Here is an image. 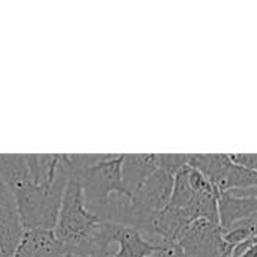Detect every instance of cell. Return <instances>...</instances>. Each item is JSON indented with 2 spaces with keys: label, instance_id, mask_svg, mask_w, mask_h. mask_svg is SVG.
Instances as JSON below:
<instances>
[{
  "label": "cell",
  "instance_id": "obj_1",
  "mask_svg": "<svg viewBox=\"0 0 257 257\" xmlns=\"http://www.w3.org/2000/svg\"><path fill=\"white\" fill-rule=\"evenodd\" d=\"M120 224L104 221L84 203L78 181L68 178L54 226V235L63 254L77 257H107Z\"/></svg>",
  "mask_w": 257,
  "mask_h": 257
},
{
  "label": "cell",
  "instance_id": "obj_2",
  "mask_svg": "<svg viewBox=\"0 0 257 257\" xmlns=\"http://www.w3.org/2000/svg\"><path fill=\"white\" fill-rule=\"evenodd\" d=\"M123 155L125 154H101L95 163L86 166L74 164L69 160V154L65 157L68 176L78 181L86 208L96 217L114 196L133 200V196L122 182Z\"/></svg>",
  "mask_w": 257,
  "mask_h": 257
},
{
  "label": "cell",
  "instance_id": "obj_3",
  "mask_svg": "<svg viewBox=\"0 0 257 257\" xmlns=\"http://www.w3.org/2000/svg\"><path fill=\"white\" fill-rule=\"evenodd\" d=\"M65 155L66 154H63L57 178L51 185H35L30 182L14 196L21 230H54L63 190L69 178L65 169Z\"/></svg>",
  "mask_w": 257,
  "mask_h": 257
},
{
  "label": "cell",
  "instance_id": "obj_4",
  "mask_svg": "<svg viewBox=\"0 0 257 257\" xmlns=\"http://www.w3.org/2000/svg\"><path fill=\"white\" fill-rule=\"evenodd\" d=\"M178 244L184 257H230L232 253L221 238V227L205 218L190 223Z\"/></svg>",
  "mask_w": 257,
  "mask_h": 257
},
{
  "label": "cell",
  "instance_id": "obj_5",
  "mask_svg": "<svg viewBox=\"0 0 257 257\" xmlns=\"http://www.w3.org/2000/svg\"><path fill=\"white\" fill-rule=\"evenodd\" d=\"M217 211L221 230H227L233 224L257 215V197H239L230 191H223L218 194Z\"/></svg>",
  "mask_w": 257,
  "mask_h": 257
},
{
  "label": "cell",
  "instance_id": "obj_6",
  "mask_svg": "<svg viewBox=\"0 0 257 257\" xmlns=\"http://www.w3.org/2000/svg\"><path fill=\"white\" fill-rule=\"evenodd\" d=\"M158 170L157 154H125L122 163V182L134 196L143 182Z\"/></svg>",
  "mask_w": 257,
  "mask_h": 257
},
{
  "label": "cell",
  "instance_id": "obj_7",
  "mask_svg": "<svg viewBox=\"0 0 257 257\" xmlns=\"http://www.w3.org/2000/svg\"><path fill=\"white\" fill-rule=\"evenodd\" d=\"M188 166L200 172L218 193L223 191L224 182L233 167L227 154H190Z\"/></svg>",
  "mask_w": 257,
  "mask_h": 257
},
{
  "label": "cell",
  "instance_id": "obj_8",
  "mask_svg": "<svg viewBox=\"0 0 257 257\" xmlns=\"http://www.w3.org/2000/svg\"><path fill=\"white\" fill-rule=\"evenodd\" d=\"M0 179L12 194L20 193L32 182L26 155L23 154H0Z\"/></svg>",
  "mask_w": 257,
  "mask_h": 257
},
{
  "label": "cell",
  "instance_id": "obj_9",
  "mask_svg": "<svg viewBox=\"0 0 257 257\" xmlns=\"http://www.w3.org/2000/svg\"><path fill=\"white\" fill-rule=\"evenodd\" d=\"M114 244L119 245L114 257H149L157 247V242L146 239L139 230L119 226Z\"/></svg>",
  "mask_w": 257,
  "mask_h": 257
},
{
  "label": "cell",
  "instance_id": "obj_10",
  "mask_svg": "<svg viewBox=\"0 0 257 257\" xmlns=\"http://www.w3.org/2000/svg\"><path fill=\"white\" fill-rule=\"evenodd\" d=\"M187 173H188V167L182 169L179 173L175 175V179H173V191H172V197H170V202H169L167 208H172V209H184L193 200L194 191L191 190V187L188 184Z\"/></svg>",
  "mask_w": 257,
  "mask_h": 257
},
{
  "label": "cell",
  "instance_id": "obj_11",
  "mask_svg": "<svg viewBox=\"0 0 257 257\" xmlns=\"http://www.w3.org/2000/svg\"><path fill=\"white\" fill-rule=\"evenodd\" d=\"M256 218L257 215H253L250 218H245L236 224H233L232 227H229L227 230H221V238L223 241L233 248L235 245L248 241L251 238H256Z\"/></svg>",
  "mask_w": 257,
  "mask_h": 257
},
{
  "label": "cell",
  "instance_id": "obj_12",
  "mask_svg": "<svg viewBox=\"0 0 257 257\" xmlns=\"http://www.w3.org/2000/svg\"><path fill=\"white\" fill-rule=\"evenodd\" d=\"M21 235L23 230L20 226H11L0 221V257H14Z\"/></svg>",
  "mask_w": 257,
  "mask_h": 257
},
{
  "label": "cell",
  "instance_id": "obj_13",
  "mask_svg": "<svg viewBox=\"0 0 257 257\" xmlns=\"http://www.w3.org/2000/svg\"><path fill=\"white\" fill-rule=\"evenodd\" d=\"M0 221H3L6 224H11V226H20V220H18L14 197H12V194L9 193V190L6 188V185L3 184L2 179H0Z\"/></svg>",
  "mask_w": 257,
  "mask_h": 257
},
{
  "label": "cell",
  "instance_id": "obj_14",
  "mask_svg": "<svg viewBox=\"0 0 257 257\" xmlns=\"http://www.w3.org/2000/svg\"><path fill=\"white\" fill-rule=\"evenodd\" d=\"M158 169L175 176L182 169L188 167L190 154H157Z\"/></svg>",
  "mask_w": 257,
  "mask_h": 257
},
{
  "label": "cell",
  "instance_id": "obj_15",
  "mask_svg": "<svg viewBox=\"0 0 257 257\" xmlns=\"http://www.w3.org/2000/svg\"><path fill=\"white\" fill-rule=\"evenodd\" d=\"M187 176H188V184L196 194H202V196H218L220 194L217 191V188L200 172H197L196 169H191L190 166H188Z\"/></svg>",
  "mask_w": 257,
  "mask_h": 257
},
{
  "label": "cell",
  "instance_id": "obj_16",
  "mask_svg": "<svg viewBox=\"0 0 257 257\" xmlns=\"http://www.w3.org/2000/svg\"><path fill=\"white\" fill-rule=\"evenodd\" d=\"M182 250L178 242L170 241H158L155 250L149 257H182Z\"/></svg>",
  "mask_w": 257,
  "mask_h": 257
},
{
  "label": "cell",
  "instance_id": "obj_17",
  "mask_svg": "<svg viewBox=\"0 0 257 257\" xmlns=\"http://www.w3.org/2000/svg\"><path fill=\"white\" fill-rule=\"evenodd\" d=\"M227 157H229L230 163L238 167H242V169L251 170V172L257 170L256 154H227Z\"/></svg>",
  "mask_w": 257,
  "mask_h": 257
},
{
  "label": "cell",
  "instance_id": "obj_18",
  "mask_svg": "<svg viewBox=\"0 0 257 257\" xmlns=\"http://www.w3.org/2000/svg\"><path fill=\"white\" fill-rule=\"evenodd\" d=\"M241 257H256V245L250 247V248H248Z\"/></svg>",
  "mask_w": 257,
  "mask_h": 257
},
{
  "label": "cell",
  "instance_id": "obj_19",
  "mask_svg": "<svg viewBox=\"0 0 257 257\" xmlns=\"http://www.w3.org/2000/svg\"><path fill=\"white\" fill-rule=\"evenodd\" d=\"M63 257H77V256H72V254H63Z\"/></svg>",
  "mask_w": 257,
  "mask_h": 257
}]
</instances>
